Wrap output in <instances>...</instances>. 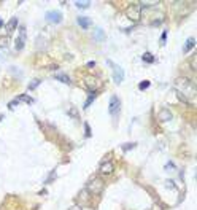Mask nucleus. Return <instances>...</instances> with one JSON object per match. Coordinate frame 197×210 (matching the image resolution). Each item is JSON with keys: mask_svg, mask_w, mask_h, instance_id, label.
Segmentation results:
<instances>
[{"mask_svg": "<svg viewBox=\"0 0 197 210\" xmlns=\"http://www.w3.org/2000/svg\"><path fill=\"white\" fill-rule=\"evenodd\" d=\"M175 88L178 89L180 96H183V94L187 96V97H194L195 96V86L187 78H178L175 81Z\"/></svg>", "mask_w": 197, "mask_h": 210, "instance_id": "nucleus-1", "label": "nucleus"}, {"mask_svg": "<svg viewBox=\"0 0 197 210\" xmlns=\"http://www.w3.org/2000/svg\"><path fill=\"white\" fill-rule=\"evenodd\" d=\"M104 189H105V183H104V180L99 178V177H92L86 183V191L92 196H100Z\"/></svg>", "mask_w": 197, "mask_h": 210, "instance_id": "nucleus-2", "label": "nucleus"}, {"mask_svg": "<svg viewBox=\"0 0 197 210\" xmlns=\"http://www.w3.org/2000/svg\"><path fill=\"white\" fill-rule=\"evenodd\" d=\"M126 14L130 21L137 22L140 19V16H142V6H140V3H130L126 10Z\"/></svg>", "mask_w": 197, "mask_h": 210, "instance_id": "nucleus-3", "label": "nucleus"}, {"mask_svg": "<svg viewBox=\"0 0 197 210\" xmlns=\"http://www.w3.org/2000/svg\"><path fill=\"white\" fill-rule=\"evenodd\" d=\"M108 112H110V115L115 118H118V115H119V112H121V100H119V97L118 96H111V99H110V105H108Z\"/></svg>", "mask_w": 197, "mask_h": 210, "instance_id": "nucleus-4", "label": "nucleus"}, {"mask_svg": "<svg viewBox=\"0 0 197 210\" xmlns=\"http://www.w3.org/2000/svg\"><path fill=\"white\" fill-rule=\"evenodd\" d=\"M111 67H113V78H115V83L116 85H119L121 81L124 80V70L121 69L119 65H116V64H113V62H108Z\"/></svg>", "mask_w": 197, "mask_h": 210, "instance_id": "nucleus-5", "label": "nucleus"}, {"mask_svg": "<svg viewBox=\"0 0 197 210\" xmlns=\"http://www.w3.org/2000/svg\"><path fill=\"white\" fill-rule=\"evenodd\" d=\"M24 45H26V27L22 26L19 29V37L16 38V50L21 51L24 48Z\"/></svg>", "mask_w": 197, "mask_h": 210, "instance_id": "nucleus-6", "label": "nucleus"}, {"mask_svg": "<svg viewBox=\"0 0 197 210\" xmlns=\"http://www.w3.org/2000/svg\"><path fill=\"white\" fill-rule=\"evenodd\" d=\"M113 164H111L110 161H104L100 164V167H99V172L102 173V175H110L111 172H113Z\"/></svg>", "mask_w": 197, "mask_h": 210, "instance_id": "nucleus-7", "label": "nucleus"}, {"mask_svg": "<svg viewBox=\"0 0 197 210\" xmlns=\"http://www.w3.org/2000/svg\"><path fill=\"white\" fill-rule=\"evenodd\" d=\"M46 19H49L51 22H61L62 21V14L59 11H48V13H46Z\"/></svg>", "mask_w": 197, "mask_h": 210, "instance_id": "nucleus-8", "label": "nucleus"}, {"mask_svg": "<svg viewBox=\"0 0 197 210\" xmlns=\"http://www.w3.org/2000/svg\"><path fill=\"white\" fill-rule=\"evenodd\" d=\"M54 78L57 80V81H61V83H64V85H70V78H69V75H65L64 72H57V73H54Z\"/></svg>", "mask_w": 197, "mask_h": 210, "instance_id": "nucleus-9", "label": "nucleus"}, {"mask_svg": "<svg viewBox=\"0 0 197 210\" xmlns=\"http://www.w3.org/2000/svg\"><path fill=\"white\" fill-rule=\"evenodd\" d=\"M78 24L83 27V29H88V27L91 26V19H89V18H86V16H80L78 18Z\"/></svg>", "mask_w": 197, "mask_h": 210, "instance_id": "nucleus-10", "label": "nucleus"}, {"mask_svg": "<svg viewBox=\"0 0 197 210\" xmlns=\"http://www.w3.org/2000/svg\"><path fill=\"white\" fill-rule=\"evenodd\" d=\"M16 27H18V18H11L10 22L6 24V32H8V34L13 32V30L16 29Z\"/></svg>", "mask_w": 197, "mask_h": 210, "instance_id": "nucleus-11", "label": "nucleus"}, {"mask_svg": "<svg viewBox=\"0 0 197 210\" xmlns=\"http://www.w3.org/2000/svg\"><path fill=\"white\" fill-rule=\"evenodd\" d=\"M194 46H195V40H194L192 37H191V38H187V42H186V46L183 48V53H184V54H186V53H189Z\"/></svg>", "mask_w": 197, "mask_h": 210, "instance_id": "nucleus-12", "label": "nucleus"}, {"mask_svg": "<svg viewBox=\"0 0 197 210\" xmlns=\"http://www.w3.org/2000/svg\"><path fill=\"white\" fill-rule=\"evenodd\" d=\"M96 96H97V94L94 93V91H91V93H89V97H88V100H86V104H84V108H88V107L92 104V100L96 99Z\"/></svg>", "mask_w": 197, "mask_h": 210, "instance_id": "nucleus-13", "label": "nucleus"}, {"mask_svg": "<svg viewBox=\"0 0 197 210\" xmlns=\"http://www.w3.org/2000/svg\"><path fill=\"white\" fill-rule=\"evenodd\" d=\"M75 5H77L78 8H89L91 2H75Z\"/></svg>", "mask_w": 197, "mask_h": 210, "instance_id": "nucleus-14", "label": "nucleus"}, {"mask_svg": "<svg viewBox=\"0 0 197 210\" xmlns=\"http://www.w3.org/2000/svg\"><path fill=\"white\" fill-rule=\"evenodd\" d=\"M143 61H145V62H154L153 56H151L149 53H145V54H143Z\"/></svg>", "mask_w": 197, "mask_h": 210, "instance_id": "nucleus-15", "label": "nucleus"}, {"mask_svg": "<svg viewBox=\"0 0 197 210\" xmlns=\"http://www.w3.org/2000/svg\"><path fill=\"white\" fill-rule=\"evenodd\" d=\"M191 69H192V70H197V56H192V57H191Z\"/></svg>", "mask_w": 197, "mask_h": 210, "instance_id": "nucleus-16", "label": "nucleus"}, {"mask_svg": "<svg viewBox=\"0 0 197 210\" xmlns=\"http://www.w3.org/2000/svg\"><path fill=\"white\" fill-rule=\"evenodd\" d=\"M138 88H140V91H145L146 88H149V81H146V80H145V81H142Z\"/></svg>", "mask_w": 197, "mask_h": 210, "instance_id": "nucleus-17", "label": "nucleus"}, {"mask_svg": "<svg viewBox=\"0 0 197 210\" xmlns=\"http://www.w3.org/2000/svg\"><path fill=\"white\" fill-rule=\"evenodd\" d=\"M161 118H162L164 121H167V120H170V113H168L167 110H164V112L161 113Z\"/></svg>", "mask_w": 197, "mask_h": 210, "instance_id": "nucleus-18", "label": "nucleus"}, {"mask_svg": "<svg viewBox=\"0 0 197 210\" xmlns=\"http://www.w3.org/2000/svg\"><path fill=\"white\" fill-rule=\"evenodd\" d=\"M38 85H40V80H33L32 83L29 85V89H35V88L38 86Z\"/></svg>", "mask_w": 197, "mask_h": 210, "instance_id": "nucleus-19", "label": "nucleus"}, {"mask_svg": "<svg viewBox=\"0 0 197 210\" xmlns=\"http://www.w3.org/2000/svg\"><path fill=\"white\" fill-rule=\"evenodd\" d=\"M134 147H135V143H126V145H124L123 148H124V150L127 151V150H130V148H134Z\"/></svg>", "mask_w": 197, "mask_h": 210, "instance_id": "nucleus-20", "label": "nucleus"}, {"mask_svg": "<svg viewBox=\"0 0 197 210\" xmlns=\"http://www.w3.org/2000/svg\"><path fill=\"white\" fill-rule=\"evenodd\" d=\"M69 115H72L73 118H78V113L75 112V108H70V110H69Z\"/></svg>", "mask_w": 197, "mask_h": 210, "instance_id": "nucleus-21", "label": "nucleus"}, {"mask_svg": "<svg viewBox=\"0 0 197 210\" xmlns=\"http://www.w3.org/2000/svg\"><path fill=\"white\" fill-rule=\"evenodd\" d=\"M84 127H86V137H91V127H89V124L86 123V124H84Z\"/></svg>", "mask_w": 197, "mask_h": 210, "instance_id": "nucleus-22", "label": "nucleus"}, {"mask_svg": "<svg viewBox=\"0 0 197 210\" xmlns=\"http://www.w3.org/2000/svg\"><path fill=\"white\" fill-rule=\"evenodd\" d=\"M69 210H83V208H81L80 205H73V207H70Z\"/></svg>", "mask_w": 197, "mask_h": 210, "instance_id": "nucleus-23", "label": "nucleus"}, {"mask_svg": "<svg viewBox=\"0 0 197 210\" xmlns=\"http://www.w3.org/2000/svg\"><path fill=\"white\" fill-rule=\"evenodd\" d=\"M2 26H3V21H2V19H0V27H2Z\"/></svg>", "mask_w": 197, "mask_h": 210, "instance_id": "nucleus-24", "label": "nucleus"}]
</instances>
